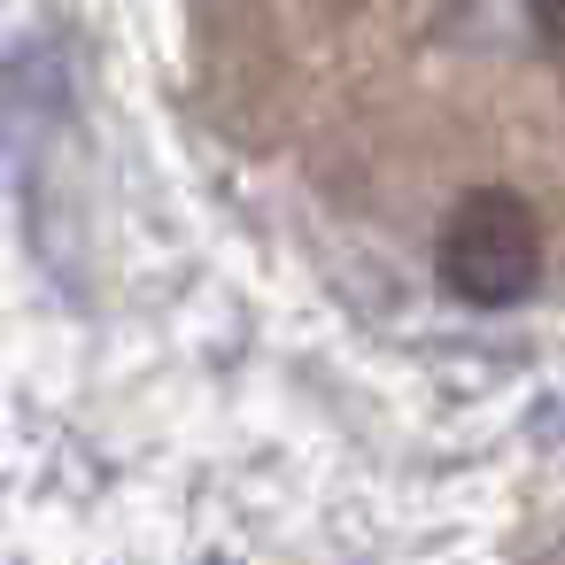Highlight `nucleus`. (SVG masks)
I'll return each instance as SVG.
<instances>
[{"mask_svg": "<svg viewBox=\"0 0 565 565\" xmlns=\"http://www.w3.org/2000/svg\"><path fill=\"white\" fill-rule=\"evenodd\" d=\"M434 256H441L449 295H465L472 310L526 302V295L542 287V264H550V248H542V217H534L519 194H503V186L465 194V202L449 210Z\"/></svg>", "mask_w": 565, "mask_h": 565, "instance_id": "1", "label": "nucleus"}, {"mask_svg": "<svg viewBox=\"0 0 565 565\" xmlns=\"http://www.w3.org/2000/svg\"><path fill=\"white\" fill-rule=\"evenodd\" d=\"M526 17H534V40L565 63V0H526Z\"/></svg>", "mask_w": 565, "mask_h": 565, "instance_id": "2", "label": "nucleus"}]
</instances>
